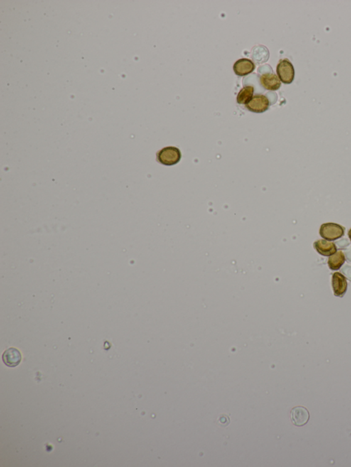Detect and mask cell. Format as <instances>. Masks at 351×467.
Returning <instances> with one entry per match:
<instances>
[{
    "mask_svg": "<svg viewBox=\"0 0 351 467\" xmlns=\"http://www.w3.org/2000/svg\"><path fill=\"white\" fill-rule=\"evenodd\" d=\"M181 158V153L178 148L168 147L163 148L157 153V160L161 164L172 166L177 164Z\"/></svg>",
    "mask_w": 351,
    "mask_h": 467,
    "instance_id": "6da1fadb",
    "label": "cell"
},
{
    "mask_svg": "<svg viewBox=\"0 0 351 467\" xmlns=\"http://www.w3.org/2000/svg\"><path fill=\"white\" fill-rule=\"evenodd\" d=\"M278 78L283 83H292L295 77V71L292 63L288 59L280 60L276 67Z\"/></svg>",
    "mask_w": 351,
    "mask_h": 467,
    "instance_id": "7a4b0ae2",
    "label": "cell"
},
{
    "mask_svg": "<svg viewBox=\"0 0 351 467\" xmlns=\"http://www.w3.org/2000/svg\"><path fill=\"white\" fill-rule=\"evenodd\" d=\"M344 227L337 224L328 223L322 224L320 227V234L324 239L327 241H336L344 235Z\"/></svg>",
    "mask_w": 351,
    "mask_h": 467,
    "instance_id": "3957f363",
    "label": "cell"
},
{
    "mask_svg": "<svg viewBox=\"0 0 351 467\" xmlns=\"http://www.w3.org/2000/svg\"><path fill=\"white\" fill-rule=\"evenodd\" d=\"M269 99L266 96L263 95H256L246 106L249 111L255 113H263L269 109Z\"/></svg>",
    "mask_w": 351,
    "mask_h": 467,
    "instance_id": "277c9868",
    "label": "cell"
},
{
    "mask_svg": "<svg viewBox=\"0 0 351 467\" xmlns=\"http://www.w3.org/2000/svg\"><path fill=\"white\" fill-rule=\"evenodd\" d=\"M291 420L292 424L298 427L305 426L310 420V412L305 408L297 406L291 411Z\"/></svg>",
    "mask_w": 351,
    "mask_h": 467,
    "instance_id": "5b68a950",
    "label": "cell"
},
{
    "mask_svg": "<svg viewBox=\"0 0 351 467\" xmlns=\"http://www.w3.org/2000/svg\"><path fill=\"white\" fill-rule=\"evenodd\" d=\"M255 70V65L252 60L248 58H241L235 62L234 65V74L238 76H246Z\"/></svg>",
    "mask_w": 351,
    "mask_h": 467,
    "instance_id": "8992f818",
    "label": "cell"
},
{
    "mask_svg": "<svg viewBox=\"0 0 351 467\" xmlns=\"http://www.w3.org/2000/svg\"><path fill=\"white\" fill-rule=\"evenodd\" d=\"M332 286L334 295L337 297H343L347 291V278L340 273L336 272L332 276Z\"/></svg>",
    "mask_w": 351,
    "mask_h": 467,
    "instance_id": "52a82bcc",
    "label": "cell"
},
{
    "mask_svg": "<svg viewBox=\"0 0 351 467\" xmlns=\"http://www.w3.org/2000/svg\"><path fill=\"white\" fill-rule=\"evenodd\" d=\"M21 359V352L14 347L8 348L2 354L3 362L9 367H15L20 365Z\"/></svg>",
    "mask_w": 351,
    "mask_h": 467,
    "instance_id": "ba28073f",
    "label": "cell"
},
{
    "mask_svg": "<svg viewBox=\"0 0 351 467\" xmlns=\"http://www.w3.org/2000/svg\"><path fill=\"white\" fill-rule=\"evenodd\" d=\"M260 82L264 89L272 92L277 91L281 86V80L277 75L274 74H263L260 77Z\"/></svg>",
    "mask_w": 351,
    "mask_h": 467,
    "instance_id": "9c48e42d",
    "label": "cell"
},
{
    "mask_svg": "<svg viewBox=\"0 0 351 467\" xmlns=\"http://www.w3.org/2000/svg\"><path fill=\"white\" fill-rule=\"evenodd\" d=\"M313 246L315 250L322 256H331L337 252L336 245L331 241L321 239V240L315 241Z\"/></svg>",
    "mask_w": 351,
    "mask_h": 467,
    "instance_id": "30bf717a",
    "label": "cell"
},
{
    "mask_svg": "<svg viewBox=\"0 0 351 467\" xmlns=\"http://www.w3.org/2000/svg\"><path fill=\"white\" fill-rule=\"evenodd\" d=\"M346 258L343 252L339 251L329 258L328 264L332 270H339L345 262Z\"/></svg>",
    "mask_w": 351,
    "mask_h": 467,
    "instance_id": "8fae6325",
    "label": "cell"
},
{
    "mask_svg": "<svg viewBox=\"0 0 351 467\" xmlns=\"http://www.w3.org/2000/svg\"><path fill=\"white\" fill-rule=\"evenodd\" d=\"M254 94V88L252 86H246L238 93L237 101L238 104H247L252 99Z\"/></svg>",
    "mask_w": 351,
    "mask_h": 467,
    "instance_id": "7c38bea8",
    "label": "cell"
},
{
    "mask_svg": "<svg viewBox=\"0 0 351 467\" xmlns=\"http://www.w3.org/2000/svg\"><path fill=\"white\" fill-rule=\"evenodd\" d=\"M335 245H336L337 248L340 249H347L348 247L350 246V242L346 238H342L340 239V240L337 241L335 243Z\"/></svg>",
    "mask_w": 351,
    "mask_h": 467,
    "instance_id": "4fadbf2b",
    "label": "cell"
},
{
    "mask_svg": "<svg viewBox=\"0 0 351 467\" xmlns=\"http://www.w3.org/2000/svg\"><path fill=\"white\" fill-rule=\"evenodd\" d=\"M341 272L345 276L346 278L351 281V264H345L341 269Z\"/></svg>",
    "mask_w": 351,
    "mask_h": 467,
    "instance_id": "5bb4252c",
    "label": "cell"
},
{
    "mask_svg": "<svg viewBox=\"0 0 351 467\" xmlns=\"http://www.w3.org/2000/svg\"><path fill=\"white\" fill-rule=\"evenodd\" d=\"M344 255H345V258L347 261H349V262H351V245L345 249Z\"/></svg>",
    "mask_w": 351,
    "mask_h": 467,
    "instance_id": "9a60e30c",
    "label": "cell"
},
{
    "mask_svg": "<svg viewBox=\"0 0 351 467\" xmlns=\"http://www.w3.org/2000/svg\"><path fill=\"white\" fill-rule=\"evenodd\" d=\"M349 239H350V240L351 241V229L350 230H349Z\"/></svg>",
    "mask_w": 351,
    "mask_h": 467,
    "instance_id": "2e32d148",
    "label": "cell"
}]
</instances>
